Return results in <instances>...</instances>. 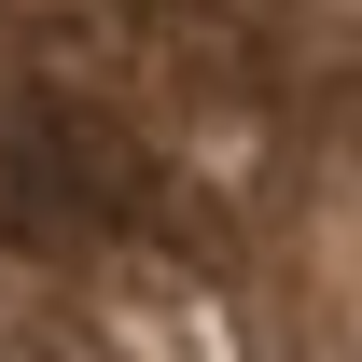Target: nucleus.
<instances>
[{
	"label": "nucleus",
	"mask_w": 362,
	"mask_h": 362,
	"mask_svg": "<svg viewBox=\"0 0 362 362\" xmlns=\"http://www.w3.org/2000/svg\"><path fill=\"white\" fill-rule=\"evenodd\" d=\"M0 362H362V0H0Z\"/></svg>",
	"instance_id": "obj_1"
}]
</instances>
